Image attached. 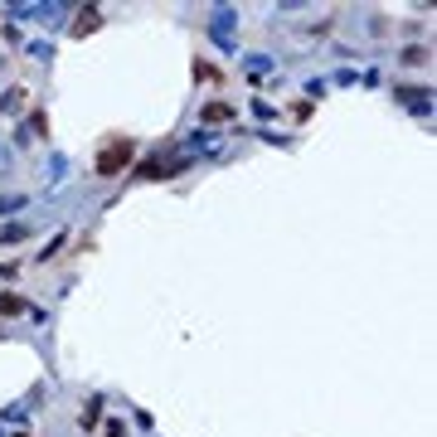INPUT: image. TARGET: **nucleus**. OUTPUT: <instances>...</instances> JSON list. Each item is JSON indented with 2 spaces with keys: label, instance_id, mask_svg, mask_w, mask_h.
<instances>
[{
  "label": "nucleus",
  "instance_id": "obj_2",
  "mask_svg": "<svg viewBox=\"0 0 437 437\" xmlns=\"http://www.w3.org/2000/svg\"><path fill=\"white\" fill-rule=\"evenodd\" d=\"M0 311L15 316V311H24V302H20V297H0Z\"/></svg>",
  "mask_w": 437,
  "mask_h": 437
},
{
  "label": "nucleus",
  "instance_id": "obj_1",
  "mask_svg": "<svg viewBox=\"0 0 437 437\" xmlns=\"http://www.w3.org/2000/svg\"><path fill=\"white\" fill-rule=\"evenodd\" d=\"M131 151H136V146H131L126 136H117V141H112L108 151L98 156V175H103V180H108V175H117V170H121V165L131 161Z\"/></svg>",
  "mask_w": 437,
  "mask_h": 437
}]
</instances>
